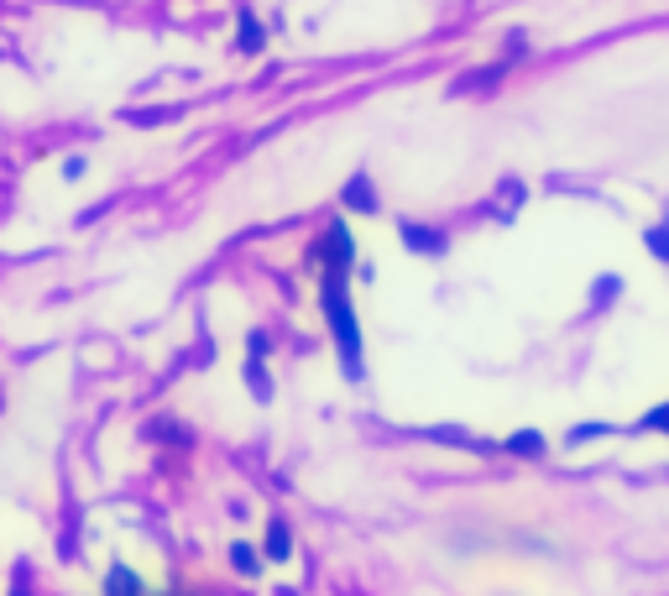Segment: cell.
I'll list each match as a JSON object with an SVG mask.
<instances>
[{"label":"cell","mask_w":669,"mask_h":596,"mask_svg":"<svg viewBox=\"0 0 669 596\" xmlns=\"http://www.w3.org/2000/svg\"><path fill=\"white\" fill-rule=\"evenodd\" d=\"M319 309L330 319V335H335V351H340V372L361 382L366 377V346H361V325H356V309L345 298V272H325L319 283Z\"/></svg>","instance_id":"6da1fadb"},{"label":"cell","mask_w":669,"mask_h":596,"mask_svg":"<svg viewBox=\"0 0 669 596\" xmlns=\"http://www.w3.org/2000/svg\"><path fill=\"white\" fill-rule=\"evenodd\" d=\"M314 262L325 267V272H351V267H356V241H351V231H345L340 220L314 241Z\"/></svg>","instance_id":"7a4b0ae2"},{"label":"cell","mask_w":669,"mask_h":596,"mask_svg":"<svg viewBox=\"0 0 669 596\" xmlns=\"http://www.w3.org/2000/svg\"><path fill=\"white\" fill-rule=\"evenodd\" d=\"M403 246L419 251V257H440V251H445V236L429 231V225H403Z\"/></svg>","instance_id":"3957f363"},{"label":"cell","mask_w":669,"mask_h":596,"mask_svg":"<svg viewBox=\"0 0 669 596\" xmlns=\"http://www.w3.org/2000/svg\"><path fill=\"white\" fill-rule=\"evenodd\" d=\"M345 210H361V215H372L377 210V194H372V178H366V173H356L351 183H345Z\"/></svg>","instance_id":"277c9868"},{"label":"cell","mask_w":669,"mask_h":596,"mask_svg":"<svg viewBox=\"0 0 669 596\" xmlns=\"http://www.w3.org/2000/svg\"><path fill=\"white\" fill-rule=\"evenodd\" d=\"M105 591H110V596H131V591H147V581L136 576L131 565H110V576H105Z\"/></svg>","instance_id":"5b68a950"},{"label":"cell","mask_w":669,"mask_h":596,"mask_svg":"<svg viewBox=\"0 0 669 596\" xmlns=\"http://www.w3.org/2000/svg\"><path fill=\"white\" fill-rule=\"evenodd\" d=\"M267 48V27L251 11H241V53H262Z\"/></svg>","instance_id":"8992f818"},{"label":"cell","mask_w":669,"mask_h":596,"mask_svg":"<svg viewBox=\"0 0 669 596\" xmlns=\"http://www.w3.org/2000/svg\"><path fill=\"white\" fill-rule=\"evenodd\" d=\"M262 549H267V560H278V565H283V560L293 555V534H288V523H272Z\"/></svg>","instance_id":"52a82bcc"},{"label":"cell","mask_w":669,"mask_h":596,"mask_svg":"<svg viewBox=\"0 0 669 596\" xmlns=\"http://www.w3.org/2000/svg\"><path fill=\"white\" fill-rule=\"evenodd\" d=\"M507 450L513 455H544V434L539 429H518V434H507Z\"/></svg>","instance_id":"ba28073f"},{"label":"cell","mask_w":669,"mask_h":596,"mask_svg":"<svg viewBox=\"0 0 669 596\" xmlns=\"http://www.w3.org/2000/svg\"><path fill=\"white\" fill-rule=\"evenodd\" d=\"M230 565H236L241 576H262V560H257V549H251V544H230Z\"/></svg>","instance_id":"9c48e42d"},{"label":"cell","mask_w":669,"mask_h":596,"mask_svg":"<svg viewBox=\"0 0 669 596\" xmlns=\"http://www.w3.org/2000/svg\"><path fill=\"white\" fill-rule=\"evenodd\" d=\"M633 434H669V403L654 408V414H643V419L633 424Z\"/></svg>","instance_id":"30bf717a"},{"label":"cell","mask_w":669,"mask_h":596,"mask_svg":"<svg viewBox=\"0 0 669 596\" xmlns=\"http://www.w3.org/2000/svg\"><path fill=\"white\" fill-rule=\"evenodd\" d=\"M602 434H617L612 424H575L570 434H565V445H581V440H602Z\"/></svg>","instance_id":"8fae6325"},{"label":"cell","mask_w":669,"mask_h":596,"mask_svg":"<svg viewBox=\"0 0 669 596\" xmlns=\"http://www.w3.org/2000/svg\"><path fill=\"white\" fill-rule=\"evenodd\" d=\"M643 241H649V251H654L659 262H669V225H654V231L643 236Z\"/></svg>","instance_id":"7c38bea8"},{"label":"cell","mask_w":669,"mask_h":596,"mask_svg":"<svg viewBox=\"0 0 669 596\" xmlns=\"http://www.w3.org/2000/svg\"><path fill=\"white\" fill-rule=\"evenodd\" d=\"M84 173H89V163H84V157H68V163H63V178H68V183H79Z\"/></svg>","instance_id":"4fadbf2b"}]
</instances>
